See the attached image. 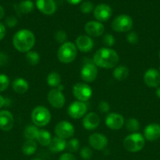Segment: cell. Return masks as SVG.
I'll return each instance as SVG.
<instances>
[{"mask_svg":"<svg viewBox=\"0 0 160 160\" xmlns=\"http://www.w3.org/2000/svg\"><path fill=\"white\" fill-rule=\"evenodd\" d=\"M119 62V56L115 50L107 47L97 50L93 57V62L97 67L107 70L117 67Z\"/></svg>","mask_w":160,"mask_h":160,"instance_id":"6da1fadb","label":"cell"},{"mask_svg":"<svg viewBox=\"0 0 160 160\" xmlns=\"http://www.w3.org/2000/svg\"><path fill=\"white\" fill-rule=\"evenodd\" d=\"M35 36L28 29H20L13 37V45L17 51L26 53L31 51L35 45Z\"/></svg>","mask_w":160,"mask_h":160,"instance_id":"7a4b0ae2","label":"cell"},{"mask_svg":"<svg viewBox=\"0 0 160 160\" xmlns=\"http://www.w3.org/2000/svg\"><path fill=\"white\" fill-rule=\"evenodd\" d=\"M77 54H78V49L75 46V44L72 42L67 41L64 44L60 45L56 52V56L58 60L61 63L69 64L75 60Z\"/></svg>","mask_w":160,"mask_h":160,"instance_id":"3957f363","label":"cell"},{"mask_svg":"<svg viewBox=\"0 0 160 160\" xmlns=\"http://www.w3.org/2000/svg\"><path fill=\"white\" fill-rule=\"evenodd\" d=\"M145 138L141 133H130L123 140V147L127 152H138L144 148Z\"/></svg>","mask_w":160,"mask_h":160,"instance_id":"277c9868","label":"cell"},{"mask_svg":"<svg viewBox=\"0 0 160 160\" xmlns=\"http://www.w3.org/2000/svg\"><path fill=\"white\" fill-rule=\"evenodd\" d=\"M51 113L46 107L43 106H38L33 109L31 113L32 123L38 128H43L47 126L51 120Z\"/></svg>","mask_w":160,"mask_h":160,"instance_id":"5b68a950","label":"cell"},{"mask_svg":"<svg viewBox=\"0 0 160 160\" xmlns=\"http://www.w3.org/2000/svg\"><path fill=\"white\" fill-rule=\"evenodd\" d=\"M133 26V19L127 14H120L112 20L111 29L118 33L130 32Z\"/></svg>","mask_w":160,"mask_h":160,"instance_id":"8992f818","label":"cell"},{"mask_svg":"<svg viewBox=\"0 0 160 160\" xmlns=\"http://www.w3.org/2000/svg\"><path fill=\"white\" fill-rule=\"evenodd\" d=\"M63 85L56 88H52L47 94V101L49 104L54 109H61L66 102V98L63 93Z\"/></svg>","mask_w":160,"mask_h":160,"instance_id":"52a82bcc","label":"cell"},{"mask_svg":"<svg viewBox=\"0 0 160 160\" xmlns=\"http://www.w3.org/2000/svg\"><path fill=\"white\" fill-rule=\"evenodd\" d=\"M72 95L78 101L86 102L92 97L93 90L86 83L79 82L75 84L72 88Z\"/></svg>","mask_w":160,"mask_h":160,"instance_id":"ba28073f","label":"cell"},{"mask_svg":"<svg viewBox=\"0 0 160 160\" xmlns=\"http://www.w3.org/2000/svg\"><path fill=\"white\" fill-rule=\"evenodd\" d=\"M54 133L56 137L67 140L72 138L75 134V128L72 123L67 120H62L56 124Z\"/></svg>","mask_w":160,"mask_h":160,"instance_id":"9c48e42d","label":"cell"},{"mask_svg":"<svg viewBox=\"0 0 160 160\" xmlns=\"http://www.w3.org/2000/svg\"><path fill=\"white\" fill-rule=\"evenodd\" d=\"M88 108L86 102L76 100L71 103L67 109V112L69 117L74 120H79L83 118L87 113Z\"/></svg>","mask_w":160,"mask_h":160,"instance_id":"30bf717a","label":"cell"},{"mask_svg":"<svg viewBox=\"0 0 160 160\" xmlns=\"http://www.w3.org/2000/svg\"><path fill=\"white\" fill-rule=\"evenodd\" d=\"M98 67L93 62H86L84 64L80 71V78L83 82L89 84L97 79L98 75Z\"/></svg>","mask_w":160,"mask_h":160,"instance_id":"8fae6325","label":"cell"},{"mask_svg":"<svg viewBox=\"0 0 160 160\" xmlns=\"http://www.w3.org/2000/svg\"><path fill=\"white\" fill-rule=\"evenodd\" d=\"M104 122L105 125L113 131H119L125 125L123 116L118 112H109L107 115Z\"/></svg>","mask_w":160,"mask_h":160,"instance_id":"7c38bea8","label":"cell"},{"mask_svg":"<svg viewBox=\"0 0 160 160\" xmlns=\"http://www.w3.org/2000/svg\"><path fill=\"white\" fill-rule=\"evenodd\" d=\"M88 142L89 145H90V148L97 151H102L105 149L108 145V138L101 133L91 134L88 139Z\"/></svg>","mask_w":160,"mask_h":160,"instance_id":"4fadbf2b","label":"cell"},{"mask_svg":"<svg viewBox=\"0 0 160 160\" xmlns=\"http://www.w3.org/2000/svg\"><path fill=\"white\" fill-rule=\"evenodd\" d=\"M84 31L86 35L91 38H97L103 35L105 28L103 23L100 22L97 20H90L85 24Z\"/></svg>","mask_w":160,"mask_h":160,"instance_id":"5bb4252c","label":"cell"},{"mask_svg":"<svg viewBox=\"0 0 160 160\" xmlns=\"http://www.w3.org/2000/svg\"><path fill=\"white\" fill-rule=\"evenodd\" d=\"M93 16L97 21L106 22L112 16V9L107 4H99L94 8Z\"/></svg>","mask_w":160,"mask_h":160,"instance_id":"9a60e30c","label":"cell"},{"mask_svg":"<svg viewBox=\"0 0 160 160\" xmlns=\"http://www.w3.org/2000/svg\"><path fill=\"white\" fill-rule=\"evenodd\" d=\"M75 46L78 51L82 52H89L92 51L94 46L93 40L91 37L86 34H82L77 37L75 40Z\"/></svg>","mask_w":160,"mask_h":160,"instance_id":"2e32d148","label":"cell"},{"mask_svg":"<svg viewBox=\"0 0 160 160\" xmlns=\"http://www.w3.org/2000/svg\"><path fill=\"white\" fill-rule=\"evenodd\" d=\"M144 81L149 88H158L160 85V73L155 68H150L144 74Z\"/></svg>","mask_w":160,"mask_h":160,"instance_id":"e0dca14e","label":"cell"},{"mask_svg":"<svg viewBox=\"0 0 160 160\" xmlns=\"http://www.w3.org/2000/svg\"><path fill=\"white\" fill-rule=\"evenodd\" d=\"M100 123V119L98 114L90 112L85 115L83 119V126L87 131H93L97 129Z\"/></svg>","mask_w":160,"mask_h":160,"instance_id":"ac0fdd59","label":"cell"},{"mask_svg":"<svg viewBox=\"0 0 160 160\" xmlns=\"http://www.w3.org/2000/svg\"><path fill=\"white\" fill-rule=\"evenodd\" d=\"M36 8L45 15H53L56 10V5L54 0H36Z\"/></svg>","mask_w":160,"mask_h":160,"instance_id":"d6986e66","label":"cell"},{"mask_svg":"<svg viewBox=\"0 0 160 160\" xmlns=\"http://www.w3.org/2000/svg\"><path fill=\"white\" fill-rule=\"evenodd\" d=\"M14 125V118L9 110H0V129L3 131H9Z\"/></svg>","mask_w":160,"mask_h":160,"instance_id":"ffe728a7","label":"cell"},{"mask_svg":"<svg viewBox=\"0 0 160 160\" xmlns=\"http://www.w3.org/2000/svg\"><path fill=\"white\" fill-rule=\"evenodd\" d=\"M144 137L148 142H155L160 138V124L157 123H149L144 130Z\"/></svg>","mask_w":160,"mask_h":160,"instance_id":"44dd1931","label":"cell"},{"mask_svg":"<svg viewBox=\"0 0 160 160\" xmlns=\"http://www.w3.org/2000/svg\"><path fill=\"white\" fill-rule=\"evenodd\" d=\"M12 88L14 92L19 95L25 94L29 90V84L24 78H17L14 79L12 82Z\"/></svg>","mask_w":160,"mask_h":160,"instance_id":"7402d4cb","label":"cell"},{"mask_svg":"<svg viewBox=\"0 0 160 160\" xmlns=\"http://www.w3.org/2000/svg\"><path fill=\"white\" fill-rule=\"evenodd\" d=\"M49 149L53 153H60L64 152L67 147V141L58 137L52 138V140L49 145Z\"/></svg>","mask_w":160,"mask_h":160,"instance_id":"603a6c76","label":"cell"},{"mask_svg":"<svg viewBox=\"0 0 160 160\" xmlns=\"http://www.w3.org/2000/svg\"><path fill=\"white\" fill-rule=\"evenodd\" d=\"M130 73V70L126 66L119 65L115 67L113 70L112 75L116 81H122L126 79Z\"/></svg>","mask_w":160,"mask_h":160,"instance_id":"cb8c5ba5","label":"cell"},{"mask_svg":"<svg viewBox=\"0 0 160 160\" xmlns=\"http://www.w3.org/2000/svg\"><path fill=\"white\" fill-rule=\"evenodd\" d=\"M46 84L51 88H56L61 84V77L57 72H50L46 77Z\"/></svg>","mask_w":160,"mask_h":160,"instance_id":"d4e9b609","label":"cell"},{"mask_svg":"<svg viewBox=\"0 0 160 160\" xmlns=\"http://www.w3.org/2000/svg\"><path fill=\"white\" fill-rule=\"evenodd\" d=\"M38 145L35 140H26V142L23 144L21 148V151L25 156H31L35 154L37 151Z\"/></svg>","mask_w":160,"mask_h":160,"instance_id":"484cf974","label":"cell"},{"mask_svg":"<svg viewBox=\"0 0 160 160\" xmlns=\"http://www.w3.org/2000/svg\"><path fill=\"white\" fill-rule=\"evenodd\" d=\"M52 140L51 134L49 132L46 130H39V134L36 138V142L39 144L40 145L44 147L49 146L50 142Z\"/></svg>","mask_w":160,"mask_h":160,"instance_id":"4316f807","label":"cell"},{"mask_svg":"<svg viewBox=\"0 0 160 160\" xmlns=\"http://www.w3.org/2000/svg\"><path fill=\"white\" fill-rule=\"evenodd\" d=\"M39 132V129L38 127L35 126L34 124L28 125L24 131V137L26 140L36 141Z\"/></svg>","mask_w":160,"mask_h":160,"instance_id":"83f0119b","label":"cell"},{"mask_svg":"<svg viewBox=\"0 0 160 160\" xmlns=\"http://www.w3.org/2000/svg\"><path fill=\"white\" fill-rule=\"evenodd\" d=\"M35 9V4L31 0H24L20 2L17 6V9L22 14H28Z\"/></svg>","mask_w":160,"mask_h":160,"instance_id":"f1b7e54d","label":"cell"},{"mask_svg":"<svg viewBox=\"0 0 160 160\" xmlns=\"http://www.w3.org/2000/svg\"><path fill=\"white\" fill-rule=\"evenodd\" d=\"M25 59H26L27 62H28L29 65L31 66H36L37 64L39 63L40 62V55L39 54V52L35 51H31L26 52L25 55Z\"/></svg>","mask_w":160,"mask_h":160,"instance_id":"f546056e","label":"cell"},{"mask_svg":"<svg viewBox=\"0 0 160 160\" xmlns=\"http://www.w3.org/2000/svg\"><path fill=\"white\" fill-rule=\"evenodd\" d=\"M125 127L130 133H136L140 129V123L136 118H129L125 122Z\"/></svg>","mask_w":160,"mask_h":160,"instance_id":"4dcf8cb0","label":"cell"},{"mask_svg":"<svg viewBox=\"0 0 160 160\" xmlns=\"http://www.w3.org/2000/svg\"><path fill=\"white\" fill-rule=\"evenodd\" d=\"M79 141L77 138H70V140L67 142L66 149H67L70 153H74L76 152H78V150H79Z\"/></svg>","mask_w":160,"mask_h":160,"instance_id":"1f68e13d","label":"cell"},{"mask_svg":"<svg viewBox=\"0 0 160 160\" xmlns=\"http://www.w3.org/2000/svg\"><path fill=\"white\" fill-rule=\"evenodd\" d=\"M94 6L90 1H84L80 4V11L84 14H89L91 12H93Z\"/></svg>","mask_w":160,"mask_h":160,"instance_id":"d6a6232c","label":"cell"},{"mask_svg":"<svg viewBox=\"0 0 160 160\" xmlns=\"http://www.w3.org/2000/svg\"><path fill=\"white\" fill-rule=\"evenodd\" d=\"M67 33L63 30H58L54 33V39L60 45H62L64 42H67Z\"/></svg>","mask_w":160,"mask_h":160,"instance_id":"836d02e7","label":"cell"},{"mask_svg":"<svg viewBox=\"0 0 160 160\" xmlns=\"http://www.w3.org/2000/svg\"><path fill=\"white\" fill-rule=\"evenodd\" d=\"M102 42L104 45V47L107 48H111L115 43V37L111 34H106L102 38Z\"/></svg>","mask_w":160,"mask_h":160,"instance_id":"e575fe53","label":"cell"},{"mask_svg":"<svg viewBox=\"0 0 160 160\" xmlns=\"http://www.w3.org/2000/svg\"><path fill=\"white\" fill-rule=\"evenodd\" d=\"M80 156L85 160H89L93 157V151L90 147L85 146L80 149Z\"/></svg>","mask_w":160,"mask_h":160,"instance_id":"d590c367","label":"cell"},{"mask_svg":"<svg viewBox=\"0 0 160 160\" xmlns=\"http://www.w3.org/2000/svg\"><path fill=\"white\" fill-rule=\"evenodd\" d=\"M9 85V79L4 73H0V92H3L8 88Z\"/></svg>","mask_w":160,"mask_h":160,"instance_id":"8d00e7d4","label":"cell"},{"mask_svg":"<svg viewBox=\"0 0 160 160\" xmlns=\"http://www.w3.org/2000/svg\"><path fill=\"white\" fill-rule=\"evenodd\" d=\"M126 41L130 45H136L139 42L138 34L134 31H130L126 35Z\"/></svg>","mask_w":160,"mask_h":160,"instance_id":"74e56055","label":"cell"},{"mask_svg":"<svg viewBox=\"0 0 160 160\" xmlns=\"http://www.w3.org/2000/svg\"><path fill=\"white\" fill-rule=\"evenodd\" d=\"M97 109L100 111L101 113H108L110 111V105L108 102L105 101H101L98 103Z\"/></svg>","mask_w":160,"mask_h":160,"instance_id":"f35d334b","label":"cell"},{"mask_svg":"<svg viewBox=\"0 0 160 160\" xmlns=\"http://www.w3.org/2000/svg\"><path fill=\"white\" fill-rule=\"evenodd\" d=\"M17 23H18L17 18L14 16H9L6 19V25L8 28H14V27L17 26Z\"/></svg>","mask_w":160,"mask_h":160,"instance_id":"ab89813d","label":"cell"},{"mask_svg":"<svg viewBox=\"0 0 160 160\" xmlns=\"http://www.w3.org/2000/svg\"><path fill=\"white\" fill-rule=\"evenodd\" d=\"M59 160H77V159L72 153L65 152L60 156Z\"/></svg>","mask_w":160,"mask_h":160,"instance_id":"60d3db41","label":"cell"},{"mask_svg":"<svg viewBox=\"0 0 160 160\" xmlns=\"http://www.w3.org/2000/svg\"><path fill=\"white\" fill-rule=\"evenodd\" d=\"M9 61V58L8 56L4 52H0V67H3L6 65Z\"/></svg>","mask_w":160,"mask_h":160,"instance_id":"b9f144b4","label":"cell"},{"mask_svg":"<svg viewBox=\"0 0 160 160\" xmlns=\"http://www.w3.org/2000/svg\"><path fill=\"white\" fill-rule=\"evenodd\" d=\"M6 34V26L3 23H0V41L3 40Z\"/></svg>","mask_w":160,"mask_h":160,"instance_id":"7bdbcfd3","label":"cell"},{"mask_svg":"<svg viewBox=\"0 0 160 160\" xmlns=\"http://www.w3.org/2000/svg\"><path fill=\"white\" fill-rule=\"evenodd\" d=\"M66 1L71 5H78L83 0H66Z\"/></svg>","mask_w":160,"mask_h":160,"instance_id":"ee69618b","label":"cell"},{"mask_svg":"<svg viewBox=\"0 0 160 160\" xmlns=\"http://www.w3.org/2000/svg\"><path fill=\"white\" fill-rule=\"evenodd\" d=\"M5 106V98L2 95H0V109Z\"/></svg>","mask_w":160,"mask_h":160,"instance_id":"f6af8a7d","label":"cell"},{"mask_svg":"<svg viewBox=\"0 0 160 160\" xmlns=\"http://www.w3.org/2000/svg\"><path fill=\"white\" fill-rule=\"evenodd\" d=\"M5 16V10H4V8L0 5V20L4 17Z\"/></svg>","mask_w":160,"mask_h":160,"instance_id":"bcb514c9","label":"cell"},{"mask_svg":"<svg viewBox=\"0 0 160 160\" xmlns=\"http://www.w3.org/2000/svg\"><path fill=\"white\" fill-rule=\"evenodd\" d=\"M155 95L158 97V98H160V86H158V88H156V91H155Z\"/></svg>","mask_w":160,"mask_h":160,"instance_id":"7dc6e473","label":"cell"},{"mask_svg":"<svg viewBox=\"0 0 160 160\" xmlns=\"http://www.w3.org/2000/svg\"><path fill=\"white\" fill-rule=\"evenodd\" d=\"M31 160H42V159H38V158H36V159H31Z\"/></svg>","mask_w":160,"mask_h":160,"instance_id":"c3c4849f","label":"cell"},{"mask_svg":"<svg viewBox=\"0 0 160 160\" xmlns=\"http://www.w3.org/2000/svg\"><path fill=\"white\" fill-rule=\"evenodd\" d=\"M158 58L160 59V50H159V52H158Z\"/></svg>","mask_w":160,"mask_h":160,"instance_id":"681fc988","label":"cell"},{"mask_svg":"<svg viewBox=\"0 0 160 160\" xmlns=\"http://www.w3.org/2000/svg\"><path fill=\"white\" fill-rule=\"evenodd\" d=\"M159 73H160V67H159Z\"/></svg>","mask_w":160,"mask_h":160,"instance_id":"f907efd6","label":"cell"}]
</instances>
